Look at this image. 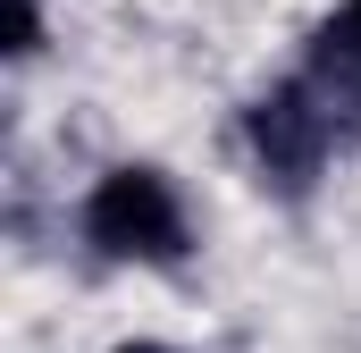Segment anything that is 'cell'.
Returning a JSON list of instances; mask_svg holds the SVG:
<instances>
[{
	"label": "cell",
	"instance_id": "obj_4",
	"mask_svg": "<svg viewBox=\"0 0 361 353\" xmlns=\"http://www.w3.org/2000/svg\"><path fill=\"white\" fill-rule=\"evenodd\" d=\"M109 353H177V345H152V337H135V345H109Z\"/></svg>",
	"mask_w": 361,
	"mask_h": 353
},
{
	"label": "cell",
	"instance_id": "obj_2",
	"mask_svg": "<svg viewBox=\"0 0 361 353\" xmlns=\"http://www.w3.org/2000/svg\"><path fill=\"white\" fill-rule=\"evenodd\" d=\"M244 135H252L261 169H269L286 193H311V176H319V160H328V109H319L311 85L261 92V101L244 109Z\"/></svg>",
	"mask_w": 361,
	"mask_h": 353
},
{
	"label": "cell",
	"instance_id": "obj_1",
	"mask_svg": "<svg viewBox=\"0 0 361 353\" xmlns=\"http://www.w3.org/2000/svg\"><path fill=\"white\" fill-rule=\"evenodd\" d=\"M85 236L109 253V261H185V202L160 169H109L85 202Z\"/></svg>",
	"mask_w": 361,
	"mask_h": 353
},
{
	"label": "cell",
	"instance_id": "obj_5",
	"mask_svg": "<svg viewBox=\"0 0 361 353\" xmlns=\"http://www.w3.org/2000/svg\"><path fill=\"white\" fill-rule=\"evenodd\" d=\"M345 25H353V34H361V0H353V17H345Z\"/></svg>",
	"mask_w": 361,
	"mask_h": 353
},
{
	"label": "cell",
	"instance_id": "obj_3",
	"mask_svg": "<svg viewBox=\"0 0 361 353\" xmlns=\"http://www.w3.org/2000/svg\"><path fill=\"white\" fill-rule=\"evenodd\" d=\"M8 51H42V0H8Z\"/></svg>",
	"mask_w": 361,
	"mask_h": 353
}]
</instances>
